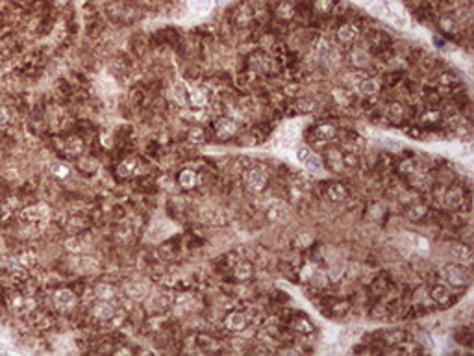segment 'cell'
<instances>
[{"mask_svg":"<svg viewBox=\"0 0 474 356\" xmlns=\"http://www.w3.org/2000/svg\"><path fill=\"white\" fill-rule=\"evenodd\" d=\"M50 217V210L47 204H36V206H28V208L21 214V221L25 227L30 228V232H39Z\"/></svg>","mask_w":474,"mask_h":356,"instance_id":"6da1fadb","label":"cell"},{"mask_svg":"<svg viewBox=\"0 0 474 356\" xmlns=\"http://www.w3.org/2000/svg\"><path fill=\"white\" fill-rule=\"evenodd\" d=\"M243 184L247 188V191L254 193V195L263 193L265 188L269 186V174L263 169H260V167H250L243 174Z\"/></svg>","mask_w":474,"mask_h":356,"instance_id":"7a4b0ae2","label":"cell"},{"mask_svg":"<svg viewBox=\"0 0 474 356\" xmlns=\"http://www.w3.org/2000/svg\"><path fill=\"white\" fill-rule=\"evenodd\" d=\"M443 275L444 278H446V282H448L450 286H454V288H467L468 280H470L467 269L463 267V264L446 265L443 269Z\"/></svg>","mask_w":474,"mask_h":356,"instance_id":"3957f363","label":"cell"},{"mask_svg":"<svg viewBox=\"0 0 474 356\" xmlns=\"http://www.w3.org/2000/svg\"><path fill=\"white\" fill-rule=\"evenodd\" d=\"M297 158L300 160V163H304L306 169H308L310 172H313V174L321 172L322 167H324V163H322V160H321V156H317V154L313 152L310 147H298Z\"/></svg>","mask_w":474,"mask_h":356,"instance_id":"277c9868","label":"cell"},{"mask_svg":"<svg viewBox=\"0 0 474 356\" xmlns=\"http://www.w3.org/2000/svg\"><path fill=\"white\" fill-rule=\"evenodd\" d=\"M8 308L13 313H26L36 308V301L32 297H25L21 293H13L8 297Z\"/></svg>","mask_w":474,"mask_h":356,"instance_id":"5b68a950","label":"cell"},{"mask_svg":"<svg viewBox=\"0 0 474 356\" xmlns=\"http://www.w3.org/2000/svg\"><path fill=\"white\" fill-rule=\"evenodd\" d=\"M52 299H54V306L60 312H71L76 306V295H74V291H71L67 288L58 289Z\"/></svg>","mask_w":474,"mask_h":356,"instance_id":"8992f818","label":"cell"},{"mask_svg":"<svg viewBox=\"0 0 474 356\" xmlns=\"http://www.w3.org/2000/svg\"><path fill=\"white\" fill-rule=\"evenodd\" d=\"M91 317L95 321H98V323H108V321H111L113 317H115V308L111 306V302H106V301H98L91 306Z\"/></svg>","mask_w":474,"mask_h":356,"instance_id":"52a82bcc","label":"cell"},{"mask_svg":"<svg viewBox=\"0 0 474 356\" xmlns=\"http://www.w3.org/2000/svg\"><path fill=\"white\" fill-rule=\"evenodd\" d=\"M330 171L341 172L345 169V161H343V150L337 147H328L324 150V161Z\"/></svg>","mask_w":474,"mask_h":356,"instance_id":"ba28073f","label":"cell"},{"mask_svg":"<svg viewBox=\"0 0 474 356\" xmlns=\"http://www.w3.org/2000/svg\"><path fill=\"white\" fill-rule=\"evenodd\" d=\"M222 325H224V328L228 332H243L247 328V325H249V317L243 312H237L235 310V312L226 313Z\"/></svg>","mask_w":474,"mask_h":356,"instance_id":"9c48e42d","label":"cell"},{"mask_svg":"<svg viewBox=\"0 0 474 356\" xmlns=\"http://www.w3.org/2000/svg\"><path fill=\"white\" fill-rule=\"evenodd\" d=\"M141 171V160L137 156H128L117 165V174L121 178H134Z\"/></svg>","mask_w":474,"mask_h":356,"instance_id":"30bf717a","label":"cell"},{"mask_svg":"<svg viewBox=\"0 0 474 356\" xmlns=\"http://www.w3.org/2000/svg\"><path fill=\"white\" fill-rule=\"evenodd\" d=\"M467 197L468 195H465V191L461 188H450L443 195V204L450 210H461Z\"/></svg>","mask_w":474,"mask_h":356,"instance_id":"8fae6325","label":"cell"},{"mask_svg":"<svg viewBox=\"0 0 474 356\" xmlns=\"http://www.w3.org/2000/svg\"><path fill=\"white\" fill-rule=\"evenodd\" d=\"M289 206H287L286 203H273L271 206L267 208V212H265V215H267V219L273 225H280V223H286L287 219H289Z\"/></svg>","mask_w":474,"mask_h":356,"instance_id":"7c38bea8","label":"cell"},{"mask_svg":"<svg viewBox=\"0 0 474 356\" xmlns=\"http://www.w3.org/2000/svg\"><path fill=\"white\" fill-rule=\"evenodd\" d=\"M215 134H217L219 139L226 141V139H230V137H233L237 134V123L233 119H230V117H220L219 121L215 123Z\"/></svg>","mask_w":474,"mask_h":356,"instance_id":"4fadbf2b","label":"cell"},{"mask_svg":"<svg viewBox=\"0 0 474 356\" xmlns=\"http://www.w3.org/2000/svg\"><path fill=\"white\" fill-rule=\"evenodd\" d=\"M430 299H432L433 302L441 304V306H448V304L454 302V295H452V291L448 289V286L435 284V286H432V289H430Z\"/></svg>","mask_w":474,"mask_h":356,"instance_id":"5bb4252c","label":"cell"},{"mask_svg":"<svg viewBox=\"0 0 474 356\" xmlns=\"http://www.w3.org/2000/svg\"><path fill=\"white\" fill-rule=\"evenodd\" d=\"M326 197L332 203H345L348 199V188L343 182H330L326 186Z\"/></svg>","mask_w":474,"mask_h":356,"instance_id":"9a60e30c","label":"cell"},{"mask_svg":"<svg viewBox=\"0 0 474 356\" xmlns=\"http://www.w3.org/2000/svg\"><path fill=\"white\" fill-rule=\"evenodd\" d=\"M209 98H207V93L202 89V87H193V89H187V104L191 108H206Z\"/></svg>","mask_w":474,"mask_h":356,"instance_id":"2e32d148","label":"cell"},{"mask_svg":"<svg viewBox=\"0 0 474 356\" xmlns=\"http://www.w3.org/2000/svg\"><path fill=\"white\" fill-rule=\"evenodd\" d=\"M231 273L235 276V280L247 282V280H250V278L254 276V265L250 264V262H247V260H241V262L231 265Z\"/></svg>","mask_w":474,"mask_h":356,"instance_id":"e0dca14e","label":"cell"},{"mask_svg":"<svg viewBox=\"0 0 474 356\" xmlns=\"http://www.w3.org/2000/svg\"><path fill=\"white\" fill-rule=\"evenodd\" d=\"M117 295H119V291H117L115 286L110 282H98L97 286H95V297H97L98 301L113 302L117 299Z\"/></svg>","mask_w":474,"mask_h":356,"instance_id":"ac0fdd59","label":"cell"},{"mask_svg":"<svg viewBox=\"0 0 474 356\" xmlns=\"http://www.w3.org/2000/svg\"><path fill=\"white\" fill-rule=\"evenodd\" d=\"M358 37V28L352 23H343L337 28V41L343 45H352Z\"/></svg>","mask_w":474,"mask_h":356,"instance_id":"d6986e66","label":"cell"},{"mask_svg":"<svg viewBox=\"0 0 474 356\" xmlns=\"http://www.w3.org/2000/svg\"><path fill=\"white\" fill-rule=\"evenodd\" d=\"M178 184L182 186L183 190H195L196 186L200 184V178L193 169H182L178 172Z\"/></svg>","mask_w":474,"mask_h":356,"instance_id":"ffe728a7","label":"cell"},{"mask_svg":"<svg viewBox=\"0 0 474 356\" xmlns=\"http://www.w3.org/2000/svg\"><path fill=\"white\" fill-rule=\"evenodd\" d=\"M335 135H337V128H335L332 123H322L313 130V137H315L319 143L332 141Z\"/></svg>","mask_w":474,"mask_h":356,"instance_id":"44dd1931","label":"cell"},{"mask_svg":"<svg viewBox=\"0 0 474 356\" xmlns=\"http://www.w3.org/2000/svg\"><path fill=\"white\" fill-rule=\"evenodd\" d=\"M291 326L297 332H300V334H310V332H313V323H311L310 317H306L304 313H297V315H293Z\"/></svg>","mask_w":474,"mask_h":356,"instance_id":"7402d4cb","label":"cell"},{"mask_svg":"<svg viewBox=\"0 0 474 356\" xmlns=\"http://www.w3.org/2000/svg\"><path fill=\"white\" fill-rule=\"evenodd\" d=\"M84 141H82V137H78V135H71L67 141H65V152L69 154V156H74V158H80L82 154H84Z\"/></svg>","mask_w":474,"mask_h":356,"instance_id":"603a6c76","label":"cell"},{"mask_svg":"<svg viewBox=\"0 0 474 356\" xmlns=\"http://www.w3.org/2000/svg\"><path fill=\"white\" fill-rule=\"evenodd\" d=\"M426 215H428V206L426 204H411V206L406 208V217L413 223L422 221Z\"/></svg>","mask_w":474,"mask_h":356,"instance_id":"cb8c5ba5","label":"cell"},{"mask_svg":"<svg viewBox=\"0 0 474 356\" xmlns=\"http://www.w3.org/2000/svg\"><path fill=\"white\" fill-rule=\"evenodd\" d=\"M252 19H254V10H252L249 4H241V6L237 8V12H235L237 26H247L249 23H252Z\"/></svg>","mask_w":474,"mask_h":356,"instance_id":"d4e9b609","label":"cell"},{"mask_svg":"<svg viewBox=\"0 0 474 356\" xmlns=\"http://www.w3.org/2000/svg\"><path fill=\"white\" fill-rule=\"evenodd\" d=\"M76 167H78L82 172H85V174H93V172L98 169V161L97 158H93V156H80Z\"/></svg>","mask_w":474,"mask_h":356,"instance_id":"484cf974","label":"cell"},{"mask_svg":"<svg viewBox=\"0 0 474 356\" xmlns=\"http://www.w3.org/2000/svg\"><path fill=\"white\" fill-rule=\"evenodd\" d=\"M382 339H383V343H387V345H400L404 343V341H407V334L404 330H389L383 334Z\"/></svg>","mask_w":474,"mask_h":356,"instance_id":"4316f807","label":"cell"},{"mask_svg":"<svg viewBox=\"0 0 474 356\" xmlns=\"http://www.w3.org/2000/svg\"><path fill=\"white\" fill-rule=\"evenodd\" d=\"M295 6H293V2H289V0H282L278 6H276V15H278L280 19H284V21H289V19L295 17Z\"/></svg>","mask_w":474,"mask_h":356,"instance_id":"83f0119b","label":"cell"},{"mask_svg":"<svg viewBox=\"0 0 474 356\" xmlns=\"http://www.w3.org/2000/svg\"><path fill=\"white\" fill-rule=\"evenodd\" d=\"M359 89H361L365 97H376L378 93H380V84H378L376 78H367L365 82H361Z\"/></svg>","mask_w":474,"mask_h":356,"instance_id":"f1b7e54d","label":"cell"},{"mask_svg":"<svg viewBox=\"0 0 474 356\" xmlns=\"http://www.w3.org/2000/svg\"><path fill=\"white\" fill-rule=\"evenodd\" d=\"M367 39H369V43H371V47L372 49H385L387 47V36H383L382 32H376V30H372V32H369L367 34Z\"/></svg>","mask_w":474,"mask_h":356,"instance_id":"f546056e","label":"cell"},{"mask_svg":"<svg viewBox=\"0 0 474 356\" xmlns=\"http://www.w3.org/2000/svg\"><path fill=\"white\" fill-rule=\"evenodd\" d=\"M187 141L193 143V145H202L206 141V130L202 126H193V128L187 132Z\"/></svg>","mask_w":474,"mask_h":356,"instance_id":"4dcf8cb0","label":"cell"},{"mask_svg":"<svg viewBox=\"0 0 474 356\" xmlns=\"http://www.w3.org/2000/svg\"><path fill=\"white\" fill-rule=\"evenodd\" d=\"M334 0H313L311 2V8L313 12L319 13V15H328L332 10H334Z\"/></svg>","mask_w":474,"mask_h":356,"instance_id":"1f68e13d","label":"cell"},{"mask_svg":"<svg viewBox=\"0 0 474 356\" xmlns=\"http://www.w3.org/2000/svg\"><path fill=\"white\" fill-rule=\"evenodd\" d=\"M352 63L356 65V67H359V69H363V67H367L369 65V60H371V56L367 54L363 49H356L352 52Z\"/></svg>","mask_w":474,"mask_h":356,"instance_id":"d6a6232c","label":"cell"},{"mask_svg":"<svg viewBox=\"0 0 474 356\" xmlns=\"http://www.w3.org/2000/svg\"><path fill=\"white\" fill-rule=\"evenodd\" d=\"M452 251H454V256H456V260L459 262V264H467V262H470V249H468L467 245H463V243L454 245L452 247Z\"/></svg>","mask_w":474,"mask_h":356,"instance_id":"836d02e7","label":"cell"},{"mask_svg":"<svg viewBox=\"0 0 474 356\" xmlns=\"http://www.w3.org/2000/svg\"><path fill=\"white\" fill-rule=\"evenodd\" d=\"M406 241L409 243V247L413 249L415 252H424L428 249L426 241L420 238V236H415V234H406Z\"/></svg>","mask_w":474,"mask_h":356,"instance_id":"e575fe53","label":"cell"},{"mask_svg":"<svg viewBox=\"0 0 474 356\" xmlns=\"http://www.w3.org/2000/svg\"><path fill=\"white\" fill-rule=\"evenodd\" d=\"M206 219L211 223V225H224L226 215H224V212H222V210L211 208V210H207V212H206Z\"/></svg>","mask_w":474,"mask_h":356,"instance_id":"d590c367","label":"cell"},{"mask_svg":"<svg viewBox=\"0 0 474 356\" xmlns=\"http://www.w3.org/2000/svg\"><path fill=\"white\" fill-rule=\"evenodd\" d=\"M17 264L21 265V267H25V269H28V267H34V265L37 264V258L34 252H21L17 256Z\"/></svg>","mask_w":474,"mask_h":356,"instance_id":"8d00e7d4","label":"cell"},{"mask_svg":"<svg viewBox=\"0 0 474 356\" xmlns=\"http://www.w3.org/2000/svg\"><path fill=\"white\" fill-rule=\"evenodd\" d=\"M439 28H441L443 32H446V34L456 32V28H457L456 19H452L450 15H441V19H439Z\"/></svg>","mask_w":474,"mask_h":356,"instance_id":"74e56055","label":"cell"},{"mask_svg":"<svg viewBox=\"0 0 474 356\" xmlns=\"http://www.w3.org/2000/svg\"><path fill=\"white\" fill-rule=\"evenodd\" d=\"M398 171H400L404 176H409L411 172L419 171V165H417L415 160H402L400 163H398Z\"/></svg>","mask_w":474,"mask_h":356,"instance_id":"f35d334b","label":"cell"},{"mask_svg":"<svg viewBox=\"0 0 474 356\" xmlns=\"http://www.w3.org/2000/svg\"><path fill=\"white\" fill-rule=\"evenodd\" d=\"M50 171H52V174H54L56 178H67L69 174H71V169H69L65 163H60V161H54L52 167H50Z\"/></svg>","mask_w":474,"mask_h":356,"instance_id":"ab89813d","label":"cell"},{"mask_svg":"<svg viewBox=\"0 0 474 356\" xmlns=\"http://www.w3.org/2000/svg\"><path fill=\"white\" fill-rule=\"evenodd\" d=\"M387 115H389V119H393V121L402 119V117H404V106H402L400 102H391L389 108H387Z\"/></svg>","mask_w":474,"mask_h":356,"instance_id":"60d3db41","label":"cell"},{"mask_svg":"<svg viewBox=\"0 0 474 356\" xmlns=\"http://www.w3.org/2000/svg\"><path fill=\"white\" fill-rule=\"evenodd\" d=\"M439 119H441V113H439L437 110H430V111H426V113L420 115V123L435 124V123H439Z\"/></svg>","mask_w":474,"mask_h":356,"instance_id":"b9f144b4","label":"cell"},{"mask_svg":"<svg viewBox=\"0 0 474 356\" xmlns=\"http://www.w3.org/2000/svg\"><path fill=\"white\" fill-rule=\"evenodd\" d=\"M297 111H300V113H310V111H313L317 108V104L313 102V100H308V98H302V100H298L297 104Z\"/></svg>","mask_w":474,"mask_h":356,"instance_id":"7bdbcfd3","label":"cell"},{"mask_svg":"<svg viewBox=\"0 0 474 356\" xmlns=\"http://www.w3.org/2000/svg\"><path fill=\"white\" fill-rule=\"evenodd\" d=\"M302 197H304V193H302V190H300V188H297V186L289 190V203H291V204L300 203V201H302Z\"/></svg>","mask_w":474,"mask_h":356,"instance_id":"ee69618b","label":"cell"},{"mask_svg":"<svg viewBox=\"0 0 474 356\" xmlns=\"http://www.w3.org/2000/svg\"><path fill=\"white\" fill-rule=\"evenodd\" d=\"M10 123V113L6 108H0V126H6Z\"/></svg>","mask_w":474,"mask_h":356,"instance_id":"f6af8a7d","label":"cell"},{"mask_svg":"<svg viewBox=\"0 0 474 356\" xmlns=\"http://www.w3.org/2000/svg\"><path fill=\"white\" fill-rule=\"evenodd\" d=\"M407 135H409V137H417V139H419V137H420V130L419 128H409V130H407Z\"/></svg>","mask_w":474,"mask_h":356,"instance_id":"bcb514c9","label":"cell"},{"mask_svg":"<svg viewBox=\"0 0 474 356\" xmlns=\"http://www.w3.org/2000/svg\"><path fill=\"white\" fill-rule=\"evenodd\" d=\"M119 352H126V354H132V349H126V347H121V349L115 350V354H119Z\"/></svg>","mask_w":474,"mask_h":356,"instance_id":"7dc6e473","label":"cell"}]
</instances>
